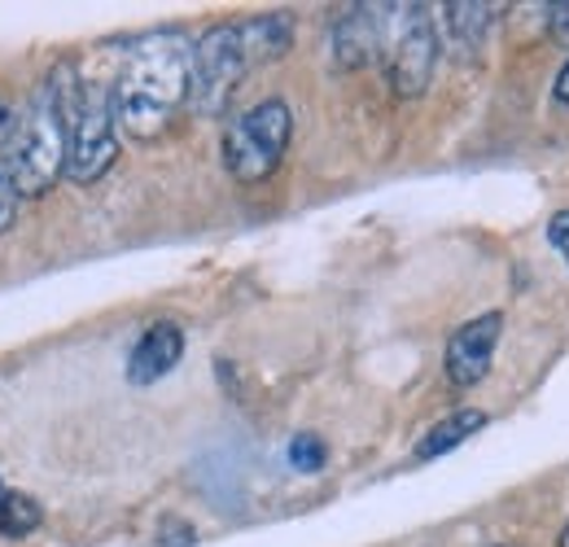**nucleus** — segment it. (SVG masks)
Instances as JSON below:
<instances>
[{
	"mask_svg": "<svg viewBox=\"0 0 569 547\" xmlns=\"http://www.w3.org/2000/svg\"><path fill=\"white\" fill-rule=\"evenodd\" d=\"M110 88L119 128L137 140H158L193 101V40L180 31L144 36L128 49Z\"/></svg>",
	"mask_w": 569,
	"mask_h": 547,
	"instance_id": "1",
	"label": "nucleus"
},
{
	"mask_svg": "<svg viewBox=\"0 0 569 547\" xmlns=\"http://www.w3.org/2000/svg\"><path fill=\"white\" fill-rule=\"evenodd\" d=\"M79 92H83V79L74 74L71 62H58L31 92L27 110L18 115V132L0 167L9 171L22 198H44L58 185V176H67Z\"/></svg>",
	"mask_w": 569,
	"mask_h": 547,
	"instance_id": "2",
	"label": "nucleus"
},
{
	"mask_svg": "<svg viewBox=\"0 0 569 547\" xmlns=\"http://www.w3.org/2000/svg\"><path fill=\"white\" fill-rule=\"evenodd\" d=\"M395 97H421L438 67V27L426 4H381V53Z\"/></svg>",
	"mask_w": 569,
	"mask_h": 547,
	"instance_id": "3",
	"label": "nucleus"
},
{
	"mask_svg": "<svg viewBox=\"0 0 569 547\" xmlns=\"http://www.w3.org/2000/svg\"><path fill=\"white\" fill-rule=\"evenodd\" d=\"M289 140H293V110L281 97H268V101L241 110L223 128L219 153H223V167L237 185H263L284 162Z\"/></svg>",
	"mask_w": 569,
	"mask_h": 547,
	"instance_id": "4",
	"label": "nucleus"
},
{
	"mask_svg": "<svg viewBox=\"0 0 569 547\" xmlns=\"http://www.w3.org/2000/svg\"><path fill=\"white\" fill-rule=\"evenodd\" d=\"M250 53L241 40V22H214L193 40V110L202 119H223L232 92L250 74Z\"/></svg>",
	"mask_w": 569,
	"mask_h": 547,
	"instance_id": "5",
	"label": "nucleus"
},
{
	"mask_svg": "<svg viewBox=\"0 0 569 547\" xmlns=\"http://www.w3.org/2000/svg\"><path fill=\"white\" fill-rule=\"evenodd\" d=\"M119 162V115H114V88L110 83H83L79 110L71 123V153H67V180L97 185Z\"/></svg>",
	"mask_w": 569,
	"mask_h": 547,
	"instance_id": "6",
	"label": "nucleus"
},
{
	"mask_svg": "<svg viewBox=\"0 0 569 547\" xmlns=\"http://www.w3.org/2000/svg\"><path fill=\"white\" fill-rule=\"evenodd\" d=\"M499 334H503V316H499V311H487V316H478V320H465V325L451 334L442 368H447V381H451L456 390H473L478 381H487V372H491V364H496Z\"/></svg>",
	"mask_w": 569,
	"mask_h": 547,
	"instance_id": "7",
	"label": "nucleus"
},
{
	"mask_svg": "<svg viewBox=\"0 0 569 547\" xmlns=\"http://www.w3.org/2000/svg\"><path fill=\"white\" fill-rule=\"evenodd\" d=\"M381 53V4H351L329 27V58L338 70H359Z\"/></svg>",
	"mask_w": 569,
	"mask_h": 547,
	"instance_id": "8",
	"label": "nucleus"
},
{
	"mask_svg": "<svg viewBox=\"0 0 569 547\" xmlns=\"http://www.w3.org/2000/svg\"><path fill=\"white\" fill-rule=\"evenodd\" d=\"M180 359H184V329L176 320H153L137 338V346L128 350V381L132 386H153L167 372H176Z\"/></svg>",
	"mask_w": 569,
	"mask_h": 547,
	"instance_id": "9",
	"label": "nucleus"
},
{
	"mask_svg": "<svg viewBox=\"0 0 569 547\" xmlns=\"http://www.w3.org/2000/svg\"><path fill=\"white\" fill-rule=\"evenodd\" d=\"M241 40H246L250 67H268V62H277L293 49V18L284 9L254 13V18L241 22Z\"/></svg>",
	"mask_w": 569,
	"mask_h": 547,
	"instance_id": "10",
	"label": "nucleus"
},
{
	"mask_svg": "<svg viewBox=\"0 0 569 547\" xmlns=\"http://www.w3.org/2000/svg\"><path fill=\"white\" fill-rule=\"evenodd\" d=\"M491 22H496V4H465V0L442 4V36L460 58H473L482 49Z\"/></svg>",
	"mask_w": 569,
	"mask_h": 547,
	"instance_id": "11",
	"label": "nucleus"
},
{
	"mask_svg": "<svg viewBox=\"0 0 569 547\" xmlns=\"http://www.w3.org/2000/svg\"><path fill=\"white\" fill-rule=\"evenodd\" d=\"M487 425V411L482 408H460L451 411V416H442L438 425H429L426 434H421V442H417V460H438V456H447V451H456L460 442H469L478 429Z\"/></svg>",
	"mask_w": 569,
	"mask_h": 547,
	"instance_id": "12",
	"label": "nucleus"
},
{
	"mask_svg": "<svg viewBox=\"0 0 569 547\" xmlns=\"http://www.w3.org/2000/svg\"><path fill=\"white\" fill-rule=\"evenodd\" d=\"M40 521H44V513H40V504L31 495L9 490L0 499V539H27L31 530H40Z\"/></svg>",
	"mask_w": 569,
	"mask_h": 547,
	"instance_id": "13",
	"label": "nucleus"
},
{
	"mask_svg": "<svg viewBox=\"0 0 569 547\" xmlns=\"http://www.w3.org/2000/svg\"><path fill=\"white\" fill-rule=\"evenodd\" d=\"M325 460H329V447H325L320 434H293V438H289V469H298V474H320Z\"/></svg>",
	"mask_w": 569,
	"mask_h": 547,
	"instance_id": "14",
	"label": "nucleus"
},
{
	"mask_svg": "<svg viewBox=\"0 0 569 547\" xmlns=\"http://www.w3.org/2000/svg\"><path fill=\"white\" fill-rule=\"evenodd\" d=\"M18 202H22V193H18V185L9 180V171L0 167V232L18 219Z\"/></svg>",
	"mask_w": 569,
	"mask_h": 547,
	"instance_id": "15",
	"label": "nucleus"
},
{
	"mask_svg": "<svg viewBox=\"0 0 569 547\" xmlns=\"http://www.w3.org/2000/svg\"><path fill=\"white\" fill-rule=\"evenodd\" d=\"M548 246L566 259V268H569V210H557V215L548 219Z\"/></svg>",
	"mask_w": 569,
	"mask_h": 547,
	"instance_id": "16",
	"label": "nucleus"
},
{
	"mask_svg": "<svg viewBox=\"0 0 569 547\" xmlns=\"http://www.w3.org/2000/svg\"><path fill=\"white\" fill-rule=\"evenodd\" d=\"M193 539H198V535H193V526L167 521V526H162V539H158V544H162V547H193Z\"/></svg>",
	"mask_w": 569,
	"mask_h": 547,
	"instance_id": "17",
	"label": "nucleus"
},
{
	"mask_svg": "<svg viewBox=\"0 0 569 547\" xmlns=\"http://www.w3.org/2000/svg\"><path fill=\"white\" fill-rule=\"evenodd\" d=\"M548 31H552L557 40H566V44H569V0H561V4H548Z\"/></svg>",
	"mask_w": 569,
	"mask_h": 547,
	"instance_id": "18",
	"label": "nucleus"
},
{
	"mask_svg": "<svg viewBox=\"0 0 569 547\" xmlns=\"http://www.w3.org/2000/svg\"><path fill=\"white\" fill-rule=\"evenodd\" d=\"M13 132H18V115L0 101V162H4V153H9V145H13Z\"/></svg>",
	"mask_w": 569,
	"mask_h": 547,
	"instance_id": "19",
	"label": "nucleus"
},
{
	"mask_svg": "<svg viewBox=\"0 0 569 547\" xmlns=\"http://www.w3.org/2000/svg\"><path fill=\"white\" fill-rule=\"evenodd\" d=\"M552 97H557L561 106H569V62L561 67V74H557V83H552Z\"/></svg>",
	"mask_w": 569,
	"mask_h": 547,
	"instance_id": "20",
	"label": "nucleus"
},
{
	"mask_svg": "<svg viewBox=\"0 0 569 547\" xmlns=\"http://www.w3.org/2000/svg\"><path fill=\"white\" fill-rule=\"evenodd\" d=\"M561 547H569V526H566V535H561Z\"/></svg>",
	"mask_w": 569,
	"mask_h": 547,
	"instance_id": "21",
	"label": "nucleus"
},
{
	"mask_svg": "<svg viewBox=\"0 0 569 547\" xmlns=\"http://www.w3.org/2000/svg\"><path fill=\"white\" fill-rule=\"evenodd\" d=\"M4 495H9V486H4V481H0V499H4Z\"/></svg>",
	"mask_w": 569,
	"mask_h": 547,
	"instance_id": "22",
	"label": "nucleus"
}]
</instances>
